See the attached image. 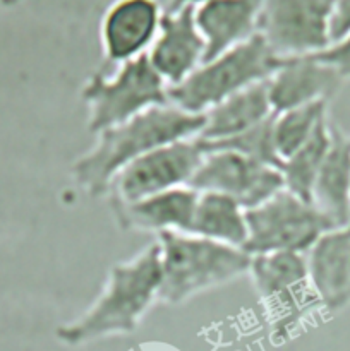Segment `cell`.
Returning a JSON list of instances; mask_svg holds the SVG:
<instances>
[{"instance_id":"obj_19","label":"cell","mask_w":350,"mask_h":351,"mask_svg":"<svg viewBox=\"0 0 350 351\" xmlns=\"http://www.w3.org/2000/svg\"><path fill=\"white\" fill-rule=\"evenodd\" d=\"M189 233L244 249L247 242L246 209L229 195L198 192Z\"/></svg>"},{"instance_id":"obj_18","label":"cell","mask_w":350,"mask_h":351,"mask_svg":"<svg viewBox=\"0 0 350 351\" xmlns=\"http://www.w3.org/2000/svg\"><path fill=\"white\" fill-rule=\"evenodd\" d=\"M275 115L268 96V81L229 96L205 113L198 139L202 144L220 143L247 132Z\"/></svg>"},{"instance_id":"obj_12","label":"cell","mask_w":350,"mask_h":351,"mask_svg":"<svg viewBox=\"0 0 350 351\" xmlns=\"http://www.w3.org/2000/svg\"><path fill=\"white\" fill-rule=\"evenodd\" d=\"M148 60L167 86H177L205 62L206 47L194 19V7L165 10Z\"/></svg>"},{"instance_id":"obj_3","label":"cell","mask_w":350,"mask_h":351,"mask_svg":"<svg viewBox=\"0 0 350 351\" xmlns=\"http://www.w3.org/2000/svg\"><path fill=\"white\" fill-rule=\"evenodd\" d=\"M156 245L161 273L158 302L168 305H180L223 287L247 274L250 266V256L244 249L192 233H161Z\"/></svg>"},{"instance_id":"obj_23","label":"cell","mask_w":350,"mask_h":351,"mask_svg":"<svg viewBox=\"0 0 350 351\" xmlns=\"http://www.w3.org/2000/svg\"><path fill=\"white\" fill-rule=\"evenodd\" d=\"M312 57L335 69L343 81H350V33Z\"/></svg>"},{"instance_id":"obj_25","label":"cell","mask_w":350,"mask_h":351,"mask_svg":"<svg viewBox=\"0 0 350 351\" xmlns=\"http://www.w3.org/2000/svg\"><path fill=\"white\" fill-rule=\"evenodd\" d=\"M202 2H206V0H168L165 10H177L182 9V7H198Z\"/></svg>"},{"instance_id":"obj_16","label":"cell","mask_w":350,"mask_h":351,"mask_svg":"<svg viewBox=\"0 0 350 351\" xmlns=\"http://www.w3.org/2000/svg\"><path fill=\"white\" fill-rule=\"evenodd\" d=\"M196 201H198V192L194 189L178 187L127 204L122 202H110V204H112L113 216L122 230L161 235L168 232L189 233Z\"/></svg>"},{"instance_id":"obj_9","label":"cell","mask_w":350,"mask_h":351,"mask_svg":"<svg viewBox=\"0 0 350 351\" xmlns=\"http://www.w3.org/2000/svg\"><path fill=\"white\" fill-rule=\"evenodd\" d=\"M205 158L198 137L175 141L127 165L108 189L110 202L139 201L160 192L189 187Z\"/></svg>"},{"instance_id":"obj_5","label":"cell","mask_w":350,"mask_h":351,"mask_svg":"<svg viewBox=\"0 0 350 351\" xmlns=\"http://www.w3.org/2000/svg\"><path fill=\"white\" fill-rule=\"evenodd\" d=\"M247 274L275 341L292 339L316 314L323 312L311 285L304 254L250 256Z\"/></svg>"},{"instance_id":"obj_11","label":"cell","mask_w":350,"mask_h":351,"mask_svg":"<svg viewBox=\"0 0 350 351\" xmlns=\"http://www.w3.org/2000/svg\"><path fill=\"white\" fill-rule=\"evenodd\" d=\"M163 14L160 0H113L100 21L105 60L120 65L146 55L156 40Z\"/></svg>"},{"instance_id":"obj_1","label":"cell","mask_w":350,"mask_h":351,"mask_svg":"<svg viewBox=\"0 0 350 351\" xmlns=\"http://www.w3.org/2000/svg\"><path fill=\"white\" fill-rule=\"evenodd\" d=\"M202 123L205 115L187 113L172 103L154 106L96 134L95 146L72 165V177L86 194L102 197L127 165L165 144L194 139Z\"/></svg>"},{"instance_id":"obj_21","label":"cell","mask_w":350,"mask_h":351,"mask_svg":"<svg viewBox=\"0 0 350 351\" xmlns=\"http://www.w3.org/2000/svg\"><path fill=\"white\" fill-rule=\"evenodd\" d=\"M328 105L329 103L319 101L275 113L273 143L280 161L290 158L311 139L319 123L328 117Z\"/></svg>"},{"instance_id":"obj_26","label":"cell","mask_w":350,"mask_h":351,"mask_svg":"<svg viewBox=\"0 0 350 351\" xmlns=\"http://www.w3.org/2000/svg\"><path fill=\"white\" fill-rule=\"evenodd\" d=\"M19 2H23V0H0V5L9 7V5H16V3H19Z\"/></svg>"},{"instance_id":"obj_13","label":"cell","mask_w":350,"mask_h":351,"mask_svg":"<svg viewBox=\"0 0 350 351\" xmlns=\"http://www.w3.org/2000/svg\"><path fill=\"white\" fill-rule=\"evenodd\" d=\"M304 256L323 312L350 307V221L323 233Z\"/></svg>"},{"instance_id":"obj_22","label":"cell","mask_w":350,"mask_h":351,"mask_svg":"<svg viewBox=\"0 0 350 351\" xmlns=\"http://www.w3.org/2000/svg\"><path fill=\"white\" fill-rule=\"evenodd\" d=\"M273 117L264 120L259 125L253 127L247 132L239 134L235 137H230V139L220 141V143L213 144H202L201 146L205 151L211 149H230L235 151V153L244 154V156L250 158V160H256L259 163L270 165L280 170V158H278L277 151H275V143H273Z\"/></svg>"},{"instance_id":"obj_6","label":"cell","mask_w":350,"mask_h":351,"mask_svg":"<svg viewBox=\"0 0 350 351\" xmlns=\"http://www.w3.org/2000/svg\"><path fill=\"white\" fill-rule=\"evenodd\" d=\"M93 134L127 122L139 113L168 103V86L148 55L117 65L112 74H93L81 89Z\"/></svg>"},{"instance_id":"obj_10","label":"cell","mask_w":350,"mask_h":351,"mask_svg":"<svg viewBox=\"0 0 350 351\" xmlns=\"http://www.w3.org/2000/svg\"><path fill=\"white\" fill-rule=\"evenodd\" d=\"M189 187L196 192H215L232 197L244 209H253L283 191L278 168L259 163L230 149L205 151L202 163Z\"/></svg>"},{"instance_id":"obj_4","label":"cell","mask_w":350,"mask_h":351,"mask_svg":"<svg viewBox=\"0 0 350 351\" xmlns=\"http://www.w3.org/2000/svg\"><path fill=\"white\" fill-rule=\"evenodd\" d=\"M281 62L283 58L256 34L246 43L202 62L180 84L170 86L168 103L187 113L205 115L229 96L266 82Z\"/></svg>"},{"instance_id":"obj_8","label":"cell","mask_w":350,"mask_h":351,"mask_svg":"<svg viewBox=\"0 0 350 351\" xmlns=\"http://www.w3.org/2000/svg\"><path fill=\"white\" fill-rule=\"evenodd\" d=\"M335 0H263L257 34L281 58L305 57L331 45Z\"/></svg>"},{"instance_id":"obj_15","label":"cell","mask_w":350,"mask_h":351,"mask_svg":"<svg viewBox=\"0 0 350 351\" xmlns=\"http://www.w3.org/2000/svg\"><path fill=\"white\" fill-rule=\"evenodd\" d=\"M263 0H206L194 19L206 47L205 62L246 43L257 34Z\"/></svg>"},{"instance_id":"obj_17","label":"cell","mask_w":350,"mask_h":351,"mask_svg":"<svg viewBox=\"0 0 350 351\" xmlns=\"http://www.w3.org/2000/svg\"><path fill=\"white\" fill-rule=\"evenodd\" d=\"M311 202L333 226L350 221V134L331 123V143L323 160Z\"/></svg>"},{"instance_id":"obj_2","label":"cell","mask_w":350,"mask_h":351,"mask_svg":"<svg viewBox=\"0 0 350 351\" xmlns=\"http://www.w3.org/2000/svg\"><path fill=\"white\" fill-rule=\"evenodd\" d=\"M156 242L108 271L105 288L88 311L57 329L58 341L82 346L110 336L130 335L160 297Z\"/></svg>"},{"instance_id":"obj_24","label":"cell","mask_w":350,"mask_h":351,"mask_svg":"<svg viewBox=\"0 0 350 351\" xmlns=\"http://www.w3.org/2000/svg\"><path fill=\"white\" fill-rule=\"evenodd\" d=\"M350 33V0H335L331 17V43Z\"/></svg>"},{"instance_id":"obj_14","label":"cell","mask_w":350,"mask_h":351,"mask_svg":"<svg viewBox=\"0 0 350 351\" xmlns=\"http://www.w3.org/2000/svg\"><path fill=\"white\" fill-rule=\"evenodd\" d=\"M343 79L329 65L312 55L283 58L268 79V96L275 113L311 103H329L342 89Z\"/></svg>"},{"instance_id":"obj_20","label":"cell","mask_w":350,"mask_h":351,"mask_svg":"<svg viewBox=\"0 0 350 351\" xmlns=\"http://www.w3.org/2000/svg\"><path fill=\"white\" fill-rule=\"evenodd\" d=\"M329 143H331V122L326 117L314 130L311 139L290 158L281 161L280 171L283 175L285 191L292 192L304 201H311L312 185L328 153Z\"/></svg>"},{"instance_id":"obj_7","label":"cell","mask_w":350,"mask_h":351,"mask_svg":"<svg viewBox=\"0 0 350 351\" xmlns=\"http://www.w3.org/2000/svg\"><path fill=\"white\" fill-rule=\"evenodd\" d=\"M249 256L294 252L305 254L329 228H335L311 201L280 191L273 197L246 211Z\"/></svg>"}]
</instances>
